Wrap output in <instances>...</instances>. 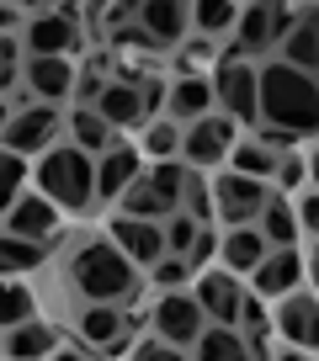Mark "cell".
<instances>
[{"label": "cell", "instance_id": "f1b7e54d", "mask_svg": "<svg viewBox=\"0 0 319 361\" xmlns=\"http://www.w3.org/2000/svg\"><path fill=\"white\" fill-rule=\"evenodd\" d=\"M181 133H186V128L171 123V117H165V123H149V128H144V144H138V154H149L155 165H165V159L181 154Z\"/></svg>", "mask_w": 319, "mask_h": 361}, {"label": "cell", "instance_id": "9c48e42d", "mask_svg": "<svg viewBox=\"0 0 319 361\" xmlns=\"http://www.w3.org/2000/svg\"><path fill=\"white\" fill-rule=\"evenodd\" d=\"M229 149H234V117H203V123H192V128L181 133V159H186V170L218 165V159H229Z\"/></svg>", "mask_w": 319, "mask_h": 361}, {"label": "cell", "instance_id": "1f68e13d", "mask_svg": "<svg viewBox=\"0 0 319 361\" xmlns=\"http://www.w3.org/2000/svg\"><path fill=\"white\" fill-rule=\"evenodd\" d=\"M27 319H32V293L11 276H0V329H16Z\"/></svg>", "mask_w": 319, "mask_h": 361}, {"label": "cell", "instance_id": "7402d4cb", "mask_svg": "<svg viewBox=\"0 0 319 361\" xmlns=\"http://www.w3.org/2000/svg\"><path fill=\"white\" fill-rule=\"evenodd\" d=\"M192 22V6H176V0H144L138 6V27H144L149 43H176Z\"/></svg>", "mask_w": 319, "mask_h": 361}, {"label": "cell", "instance_id": "8992f818", "mask_svg": "<svg viewBox=\"0 0 319 361\" xmlns=\"http://www.w3.org/2000/svg\"><path fill=\"white\" fill-rule=\"evenodd\" d=\"M155 340H165V345H176V350H186V345H197L203 340V329H207V314H203V303H197L192 293H165L155 303Z\"/></svg>", "mask_w": 319, "mask_h": 361}, {"label": "cell", "instance_id": "c3c4849f", "mask_svg": "<svg viewBox=\"0 0 319 361\" xmlns=\"http://www.w3.org/2000/svg\"><path fill=\"white\" fill-rule=\"evenodd\" d=\"M11 80H16V75H11V69H0V90H6V85H11Z\"/></svg>", "mask_w": 319, "mask_h": 361}, {"label": "cell", "instance_id": "7c38bea8", "mask_svg": "<svg viewBox=\"0 0 319 361\" xmlns=\"http://www.w3.org/2000/svg\"><path fill=\"white\" fill-rule=\"evenodd\" d=\"M107 234H112V245L123 250L133 266H160V260H165V228L149 224V218H123L117 213Z\"/></svg>", "mask_w": 319, "mask_h": 361}, {"label": "cell", "instance_id": "ac0fdd59", "mask_svg": "<svg viewBox=\"0 0 319 361\" xmlns=\"http://www.w3.org/2000/svg\"><path fill=\"white\" fill-rule=\"evenodd\" d=\"M213 102H218V96H213V80L181 75L171 85V96H165V112H171V123L192 128V123H203V117H207V106H213Z\"/></svg>", "mask_w": 319, "mask_h": 361}, {"label": "cell", "instance_id": "7a4b0ae2", "mask_svg": "<svg viewBox=\"0 0 319 361\" xmlns=\"http://www.w3.org/2000/svg\"><path fill=\"white\" fill-rule=\"evenodd\" d=\"M69 276H75V293L85 303H117L123 308L138 287V266L112 245V239H91L80 245L75 260H69Z\"/></svg>", "mask_w": 319, "mask_h": 361}, {"label": "cell", "instance_id": "484cf974", "mask_svg": "<svg viewBox=\"0 0 319 361\" xmlns=\"http://www.w3.org/2000/svg\"><path fill=\"white\" fill-rule=\"evenodd\" d=\"M186 176H192V170H186V159H165V165H155L149 170V192L160 197V202L171 207V213H181V197H186Z\"/></svg>", "mask_w": 319, "mask_h": 361}, {"label": "cell", "instance_id": "e0dca14e", "mask_svg": "<svg viewBox=\"0 0 319 361\" xmlns=\"http://www.w3.org/2000/svg\"><path fill=\"white\" fill-rule=\"evenodd\" d=\"M138 165H144L138 144H112L102 159H96V197H123L138 180Z\"/></svg>", "mask_w": 319, "mask_h": 361}, {"label": "cell", "instance_id": "ffe728a7", "mask_svg": "<svg viewBox=\"0 0 319 361\" xmlns=\"http://www.w3.org/2000/svg\"><path fill=\"white\" fill-rule=\"evenodd\" d=\"M0 350H6V361H48V356L59 350V335L43 324V319H27V324L6 329Z\"/></svg>", "mask_w": 319, "mask_h": 361}, {"label": "cell", "instance_id": "b9f144b4", "mask_svg": "<svg viewBox=\"0 0 319 361\" xmlns=\"http://www.w3.org/2000/svg\"><path fill=\"white\" fill-rule=\"evenodd\" d=\"M16 22H22V6H0V37L11 32V27H16Z\"/></svg>", "mask_w": 319, "mask_h": 361}, {"label": "cell", "instance_id": "603a6c76", "mask_svg": "<svg viewBox=\"0 0 319 361\" xmlns=\"http://www.w3.org/2000/svg\"><path fill=\"white\" fill-rule=\"evenodd\" d=\"M192 361H255V350H251V340L239 335V329H229V324H207V329H203V340L192 345Z\"/></svg>", "mask_w": 319, "mask_h": 361}, {"label": "cell", "instance_id": "3957f363", "mask_svg": "<svg viewBox=\"0 0 319 361\" xmlns=\"http://www.w3.org/2000/svg\"><path fill=\"white\" fill-rule=\"evenodd\" d=\"M37 186H43V197L54 207H64V213H85V207L96 202V165L85 149L64 144V149H48L43 165H37Z\"/></svg>", "mask_w": 319, "mask_h": 361}, {"label": "cell", "instance_id": "74e56055", "mask_svg": "<svg viewBox=\"0 0 319 361\" xmlns=\"http://www.w3.org/2000/svg\"><path fill=\"white\" fill-rule=\"evenodd\" d=\"M303 176H308V159H298V154H282V159H277V186H282V192L303 186Z\"/></svg>", "mask_w": 319, "mask_h": 361}, {"label": "cell", "instance_id": "44dd1931", "mask_svg": "<svg viewBox=\"0 0 319 361\" xmlns=\"http://www.w3.org/2000/svg\"><path fill=\"white\" fill-rule=\"evenodd\" d=\"M27 85H32L37 102H64V96H75L80 75L69 59H32L27 64Z\"/></svg>", "mask_w": 319, "mask_h": 361}, {"label": "cell", "instance_id": "f6af8a7d", "mask_svg": "<svg viewBox=\"0 0 319 361\" xmlns=\"http://www.w3.org/2000/svg\"><path fill=\"white\" fill-rule=\"evenodd\" d=\"M48 361H85V356H80V350H54Z\"/></svg>", "mask_w": 319, "mask_h": 361}, {"label": "cell", "instance_id": "836d02e7", "mask_svg": "<svg viewBox=\"0 0 319 361\" xmlns=\"http://www.w3.org/2000/svg\"><path fill=\"white\" fill-rule=\"evenodd\" d=\"M203 228H207V224H197L192 213H171V224H165V255H181V260H186Z\"/></svg>", "mask_w": 319, "mask_h": 361}, {"label": "cell", "instance_id": "30bf717a", "mask_svg": "<svg viewBox=\"0 0 319 361\" xmlns=\"http://www.w3.org/2000/svg\"><path fill=\"white\" fill-rule=\"evenodd\" d=\"M197 303H203V314L213 319V324H229V329H239V308H245V293H239V282H234V271H197Z\"/></svg>", "mask_w": 319, "mask_h": 361}, {"label": "cell", "instance_id": "cb8c5ba5", "mask_svg": "<svg viewBox=\"0 0 319 361\" xmlns=\"http://www.w3.org/2000/svg\"><path fill=\"white\" fill-rule=\"evenodd\" d=\"M96 112H102L107 128H128V123H144V90L138 85H123V80H112V85L102 90V102H96Z\"/></svg>", "mask_w": 319, "mask_h": 361}, {"label": "cell", "instance_id": "8d00e7d4", "mask_svg": "<svg viewBox=\"0 0 319 361\" xmlns=\"http://www.w3.org/2000/svg\"><path fill=\"white\" fill-rule=\"evenodd\" d=\"M186 276H192V266H186L181 255H165L160 266H149V282H155V287H165V293H176V287H181Z\"/></svg>", "mask_w": 319, "mask_h": 361}, {"label": "cell", "instance_id": "6da1fadb", "mask_svg": "<svg viewBox=\"0 0 319 361\" xmlns=\"http://www.w3.org/2000/svg\"><path fill=\"white\" fill-rule=\"evenodd\" d=\"M261 123L282 133H319V80L293 64L261 69Z\"/></svg>", "mask_w": 319, "mask_h": 361}, {"label": "cell", "instance_id": "52a82bcc", "mask_svg": "<svg viewBox=\"0 0 319 361\" xmlns=\"http://www.w3.org/2000/svg\"><path fill=\"white\" fill-rule=\"evenodd\" d=\"M266 197H272V186H266V180L234 176V170H224V176L213 180V213L224 218L229 228H245L251 218H261Z\"/></svg>", "mask_w": 319, "mask_h": 361}, {"label": "cell", "instance_id": "8fae6325", "mask_svg": "<svg viewBox=\"0 0 319 361\" xmlns=\"http://www.w3.org/2000/svg\"><path fill=\"white\" fill-rule=\"evenodd\" d=\"M277 335L293 350H319V298L314 293H287L277 303Z\"/></svg>", "mask_w": 319, "mask_h": 361}, {"label": "cell", "instance_id": "bcb514c9", "mask_svg": "<svg viewBox=\"0 0 319 361\" xmlns=\"http://www.w3.org/2000/svg\"><path fill=\"white\" fill-rule=\"evenodd\" d=\"M308 176H314V192H319V149L308 154Z\"/></svg>", "mask_w": 319, "mask_h": 361}, {"label": "cell", "instance_id": "ee69618b", "mask_svg": "<svg viewBox=\"0 0 319 361\" xmlns=\"http://www.w3.org/2000/svg\"><path fill=\"white\" fill-rule=\"evenodd\" d=\"M11 117H16V112H11V102L0 96V138H6V128H11Z\"/></svg>", "mask_w": 319, "mask_h": 361}, {"label": "cell", "instance_id": "d4e9b609", "mask_svg": "<svg viewBox=\"0 0 319 361\" xmlns=\"http://www.w3.org/2000/svg\"><path fill=\"white\" fill-rule=\"evenodd\" d=\"M255 228L266 234V245H272V250H293V239H298V213L282 202V192L266 197V207H261V218H255Z\"/></svg>", "mask_w": 319, "mask_h": 361}, {"label": "cell", "instance_id": "83f0119b", "mask_svg": "<svg viewBox=\"0 0 319 361\" xmlns=\"http://www.w3.org/2000/svg\"><path fill=\"white\" fill-rule=\"evenodd\" d=\"M37 266H43V245L0 234V276H22V271H37Z\"/></svg>", "mask_w": 319, "mask_h": 361}, {"label": "cell", "instance_id": "f546056e", "mask_svg": "<svg viewBox=\"0 0 319 361\" xmlns=\"http://www.w3.org/2000/svg\"><path fill=\"white\" fill-rule=\"evenodd\" d=\"M277 159L282 154H272V149H261V144H234L229 149V170H234V176H251V180L277 176Z\"/></svg>", "mask_w": 319, "mask_h": 361}, {"label": "cell", "instance_id": "60d3db41", "mask_svg": "<svg viewBox=\"0 0 319 361\" xmlns=\"http://www.w3.org/2000/svg\"><path fill=\"white\" fill-rule=\"evenodd\" d=\"M16 59H22V48H16V37L6 32V37H0V69H11V75H16Z\"/></svg>", "mask_w": 319, "mask_h": 361}, {"label": "cell", "instance_id": "4dcf8cb0", "mask_svg": "<svg viewBox=\"0 0 319 361\" xmlns=\"http://www.w3.org/2000/svg\"><path fill=\"white\" fill-rule=\"evenodd\" d=\"M282 64L303 69V75H319V32H308L303 22L293 27V37L282 43Z\"/></svg>", "mask_w": 319, "mask_h": 361}, {"label": "cell", "instance_id": "681fc988", "mask_svg": "<svg viewBox=\"0 0 319 361\" xmlns=\"http://www.w3.org/2000/svg\"><path fill=\"white\" fill-rule=\"evenodd\" d=\"M308 266H319V239H314V250H308Z\"/></svg>", "mask_w": 319, "mask_h": 361}, {"label": "cell", "instance_id": "e575fe53", "mask_svg": "<svg viewBox=\"0 0 319 361\" xmlns=\"http://www.w3.org/2000/svg\"><path fill=\"white\" fill-rule=\"evenodd\" d=\"M22 176H27V159L0 149V213H11L16 197H22Z\"/></svg>", "mask_w": 319, "mask_h": 361}, {"label": "cell", "instance_id": "277c9868", "mask_svg": "<svg viewBox=\"0 0 319 361\" xmlns=\"http://www.w3.org/2000/svg\"><path fill=\"white\" fill-rule=\"evenodd\" d=\"M298 27L293 6H239V27H234V48L245 54H266L272 43H287Z\"/></svg>", "mask_w": 319, "mask_h": 361}, {"label": "cell", "instance_id": "f35d334b", "mask_svg": "<svg viewBox=\"0 0 319 361\" xmlns=\"http://www.w3.org/2000/svg\"><path fill=\"white\" fill-rule=\"evenodd\" d=\"M133 361H192V356L176 350V345H165V340H144V345L133 350Z\"/></svg>", "mask_w": 319, "mask_h": 361}, {"label": "cell", "instance_id": "ba28073f", "mask_svg": "<svg viewBox=\"0 0 319 361\" xmlns=\"http://www.w3.org/2000/svg\"><path fill=\"white\" fill-rule=\"evenodd\" d=\"M75 48H80L75 6H54V11H37L27 22V54L32 59H69Z\"/></svg>", "mask_w": 319, "mask_h": 361}, {"label": "cell", "instance_id": "2e32d148", "mask_svg": "<svg viewBox=\"0 0 319 361\" xmlns=\"http://www.w3.org/2000/svg\"><path fill=\"white\" fill-rule=\"evenodd\" d=\"M128 324H133V319H123L117 303H91L80 314V340L96 345V350H107V356H117V350L128 345Z\"/></svg>", "mask_w": 319, "mask_h": 361}, {"label": "cell", "instance_id": "5b68a950", "mask_svg": "<svg viewBox=\"0 0 319 361\" xmlns=\"http://www.w3.org/2000/svg\"><path fill=\"white\" fill-rule=\"evenodd\" d=\"M213 96L234 123H255V117H261V69L239 64V59H218Z\"/></svg>", "mask_w": 319, "mask_h": 361}, {"label": "cell", "instance_id": "f907efd6", "mask_svg": "<svg viewBox=\"0 0 319 361\" xmlns=\"http://www.w3.org/2000/svg\"><path fill=\"white\" fill-rule=\"evenodd\" d=\"M282 361H303V350H287V356H282Z\"/></svg>", "mask_w": 319, "mask_h": 361}, {"label": "cell", "instance_id": "d6986e66", "mask_svg": "<svg viewBox=\"0 0 319 361\" xmlns=\"http://www.w3.org/2000/svg\"><path fill=\"white\" fill-rule=\"evenodd\" d=\"M218 255H224V271L245 276V271H255L266 255H272V245H266V234L255 224H245V228H229V234L218 239Z\"/></svg>", "mask_w": 319, "mask_h": 361}, {"label": "cell", "instance_id": "d590c367", "mask_svg": "<svg viewBox=\"0 0 319 361\" xmlns=\"http://www.w3.org/2000/svg\"><path fill=\"white\" fill-rule=\"evenodd\" d=\"M181 213H192L197 224L213 218V186H203L197 176H186V197H181Z\"/></svg>", "mask_w": 319, "mask_h": 361}, {"label": "cell", "instance_id": "ab89813d", "mask_svg": "<svg viewBox=\"0 0 319 361\" xmlns=\"http://www.w3.org/2000/svg\"><path fill=\"white\" fill-rule=\"evenodd\" d=\"M298 224H303V228H308V234H314V239H319V192H308V197H303V202H298Z\"/></svg>", "mask_w": 319, "mask_h": 361}, {"label": "cell", "instance_id": "d6a6232c", "mask_svg": "<svg viewBox=\"0 0 319 361\" xmlns=\"http://www.w3.org/2000/svg\"><path fill=\"white\" fill-rule=\"evenodd\" d=\"M192 27L207 37L229 32V27H239V6H229V0H207V6H192Z\"/></svg>", "mask_w": 319, "mask_h": 361}, {"label": "cell", "instance_id": "7dc6e473", "mask_svg": "<svg viewBox=\"0 0 319 361\" xmlns=\"http://www.w3.org/2000/svg\"><path fill=\"white\" fill-rule=\"evenodd\" d=\"M303 266H308V260H303ZM308 282H314V298H319V266H308Z\"/></svg>", "mask_w": 319, "mask_h": 361}, {"label": "cell", "instance_id": "4316f807", "mask_svg": "<svg viewBox=\"0 0 319 361\" xmlns=\"http://www.w3.org/2000/svg\"><path fill=\"white\" fill-rule=\"evenodd\" d=\"M69 133H75V149H85V154H91V149H112V128L102 123V112H96V106H75V112H69Z\"/></svg>", "mask_w": 319, "mask_h": 361}, {"label": "cell", "instance_id": "7bdbcfd3", "mask_svg": "<svg viewBox=\"0 0 319 361\" xmlns=\"http://www.w3.org/2000/svg\"><path fill=\"white\" fill-rule=\"evenodd\" d=\"M298 22H303L308 32H319V6H303V11H298Z\"/></svg>", "mask_w": 319, "mask_h": 361}, {"label": "cell", "instance_id": "4fadbf2b", "mask_svg": "<svg viewBox=\"0 0 319 361\" xmlns=\"http://www.w3.org/2000/svg\"><path fill=\"white\" fill-rule=\"evenodd\" d=\"M59 138V112L54 106H16L11 128H6V149L11 154H37V149H54Z\"/></svg>", "mask_w": 319, "mask_h": 361}, {"label": "cell", "instance_id": "9a60e30c", "mask_svg": "<svg viewBox=\"0 0 319 361\" xmlns=\"http://www.w3.org/2000/svg\"><path fill=\"white\" fill-rule=\"evenodd\" d=\"M303 276H308V266H303V255H298V250H272V255L251 271L255 298H287V293H298V282H303Z\"/></svg>", "mask_w": 319, "mask_h": 361}, {"label": "cell", "instance_id": "5bb4252c", "mask_svg": "<svg viewBox=\"0 0 319 361\" xmlns=\"http://www.w3.org/2000/svg\"><path fill=\"white\" fill-rule=\"evenodd\" d=\"M6 234L32 239V245H48V239L59 234V207L48 202L43 192H22V197H16V207L6 213Z\"/></svg>", "mask_w": 319, "mask_h": 361}]
</instances>
